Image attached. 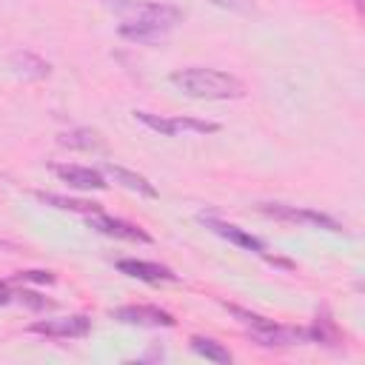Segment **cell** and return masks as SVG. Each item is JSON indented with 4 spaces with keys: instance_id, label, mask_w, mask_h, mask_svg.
Instances as JSON below:
<instances>
[{
    "instance_id": "obj_1",
    "label": "cell",
    "mask_w": 365,
    "mask_h": 365,
    "mask_svg": "<svg viewBox=\"0 0 365 365\" xmlns=\"http://www.w3.org/2000/svg\"><path fill=\"white\" fill-rule=\"evenodd\" d=\"M171 83L194 100H240V97H245V86L240 77H234L228 71H217V68H202V66L171 71Z\"/></svg>"
},
{
    "instance_id": "obj_2",
    "label": "cell",
    "mask_w": 365,
    "mask_h": 365,
    "mask_svg": "<svg viewBox=\"0 0 365 365\" xmlns=\"http://www.w3.org/2000/svg\"><path fill=\"white\" fill-rule=\"evenodd\" d=\"M134 17L120 23V37L131 43H160L180 20L182 11L168 3H131Z\"/></svg>"
},
{
    "instance_id": "obj_3",
    "label": "cell",
    "mask_w": 365,
    "mask_h": 365,
    "mask_svg": "<svg viewBox=\"0 0 365 365\" xmlns=\"http://www.w3.org/2000/svg\"><path fill=\"white\" fill-rule=\"evenodd\" d=\"M134 117L148 125L151 131L163 134V137H177V134H214L220 131V123H208V120H197V117H157L151 111H134Z\"/></svg>"
},
{
    "instance_id": "obj_4",
    "label": "cell",
    "mask_w": 365,
    "mask_h": 365,
    "mask_svg": "<svg viewBox=\"0 0 365 365\" xmlns=\"http://www.w3.org/2000/svg\"><path fill=\"white\" fill-rule=\"evenodd\" d=\"M259 211L274 217V220H285V222H302V225H317L325 231H342V225L314 208H302V205H288V202H259Z\"/></svg>"
},
{
    "instance_id": "obj_5",
    "label": "cell",
    "mask_w": 365,
    "mask_h": 365,
    "mask_svg": "<svg viewBox=\"0 0 365 365\" xmlns=\"http://www.w3.org/2000/svg\"><path fill=\"white\" fill-rule=\"evenodd\" d=\"M31 334L48 336V339H83L91 334V319L86 314L57 317V319H37L29 325Z\"/></svg>"
},
{
    "instance_id": "obj_6",
    "label": "cell",
    "mask_w": 365,
    "mask_h": 365,
    "mask_svg": "<svg viewBox=\"0 0 365 365\" xmlns=\"http://www.w3.org/2000/svg\"><path fill=\"white\" fill-rule=\"evenodd\" d=\"M88 225H91L94 231L106 234V237H114V240L154 242V237H151L145 228H140V225H134V222H128V220H120V217L103 214V208H100V211H94V214H88Z\"/></svg>"
},
{
    "instance_id": "obj_7",
    "label": "cell",
    "mask_w": 365,
    "mask_h": 365,
    "mask_svg": "<svg viewBox=\"0 0 365 365\" xmlns=\"http://www.w3.org/2000/svg\"><path fill=\"white\" fill-rule=\"evenodd\" d=\"M111 317L125 325H148V328H174L177 325V319L157 305H120L111 311Z\"/></svg>"
},
{
    "instance_id": "obj_8",
    "label": "cell",
    "mask_w": 365,
    "mask_h": 365,
    "mask_svg": "<svg viewBox=\"0 0 365 365\" xmlns=\"http://www.w3.org/2000/svg\"><path fill=\"white\" fill-rule=\"evenodd\" d=\"M197 220H200L205 228H211L217 237H222V240H228V242H234V245H240V248H245V251H254V254H262V257H265V242H262L259 237L248 234L245 228H240V225H234V222H225V220H217V217H211V214H200Z\"/></svg>"
},
{
    "instance_id": "obj_9",
    "label": "cell",
    "mask_w": 365,
    "mask_h": 365,
    "mask_svg": "<svg viewBox=\"0 0 365 365\" xmlns=\"http://www.w3.org/2000/svg\"><path fill=\"white\" fill-rule=\"evenodd\" d=\"M51 171L63 182H68L71 188H80V191H103L108 185L106 177L97 168H86V165H51Z\"/></svg>"
},
{
    "instance_id": "obj_10",
    "label": "cell",
    "mask_w": 365,
    "mask_h": 365,
    "mask_svg": "<svg viewBox=\"0 0 365 365\" xmlns=\"http://www.w3.org/2000/svg\"><path fill=\"white\" fill-rule=\"evenodd\" d=\"M117 271L134 279H143V282H174L177 279L171 268L160 262H148V259H117Z\"/></svg>"
},
{
    "instance_id": "obj_11",
    "label": "cell",
    "mask_w": 365,
    "mask_h": 365,
    "mask_svg": "<svg viewBox=\"0 0 365 365\" xmlns=\"http://www.w3.org/2000/svg\"><path fill=\"white\" fill-rule=\"evenodd\" d=\"M305 342H319V345H339L342 342V331L336 328V322L331 319V314L322 308L314 319L311 328H305Z\"/></svg>"
},
{
    "instance_id": "obj_12",
    "label": "cell",
    "mask_w": 365,
    "mask_h": 365,
    "mask_svg": "<svg viewBox=\"0 0 365 365\" xmlns=\"http://www.w3.org/2000/svg\"><path fill=\"white\" fill-rule=\"evenodd\" d=\"M106 174L108 177H114L120 185H125V188H131V191H137V194H143V197H151V200H157L160 194H157V188L143 177V174H134V171H128V168H123V165H106Z\"/></svg>"
},
{
    "instance_id": "obj_13",
    "label": "cell",
    "mask_w": 365,
    "mask_h": 365,
    "mask_svg": "<svg viewBox=\"0 0 365 365\" xmlns=\"http://www.w3.org/2000/svg\"><path fill=\"white\" fill-rule=\"evenodd\" d=\"M11 68H14L17 74H23V77H34V80L48 77V71H51V66H48L43 57L31 54V51H17V54H11Z\"/></svg>"
},
{
    "instance_id": "obj_14",
    "label": "cell",
    "mask_w": 365,
    "mask_h": 365,
    "mask_svg": "<svg viewBox=\"0 0 365 365\" xmlns=\"http://www.w3.org/2000/svg\"><path fill=\"white\" fill-rule=\"evenodd\" d=\"M34 197L40 200V202H48V205H54V208H63V211H77V214H94V211H100V205L97 202H91V200H71V197H60V194H46V191H34Z\"/></svg>"
},
{
    "instance_id": "obj_15",
    "label": "cell",
    "mask_w": 365,
    "mask_h": 365,
    "mask_svg": "<svg viewBox=\"0 0 365 365\" xmlns=\"http://www.w3.org/2000/svg\"><path fill=\"white\" fill-rule=\"evenodd\" d=\"M191 351L200 354L208 362H217V365H228L231 362V351L225 345H220L217 339H208V336H191Z\"/></svg>"
},
{
    "instance_id": "obj_16",
    "label": "cell",
    "mask_w": 365,
    "mask_h": 365,
    "mask_svg": "<svg viewBox=\"0 0 365 365\" xmlns=\"http://www.w3.org/2000/svg\"><path fill=\"white\" fill-rule=\"evenodd\" d=\"M57 143H60V145H68V148H86V151L100 145L97 134H94V131H88V128H74V131H66V134H60V137H57Z\"/></svg>"
},
{
    "instance_id": "obj_17",
    "label": "cell",
    "mask_w": 365,
    "mask_h": 365,
    "mask_svg": "<svg viewBox=\"0 0 365 365\" xmlns=\"http://www.w3.org/2000/svg\"><path fill=\"white\" fill-rule=\"evenodd\" d=\"M14 297L23 302V305H29V308H34V311H43V308H51L54 302L51 299H46V297H40L37 291H26V288H20V291H14Z\"/></svg>"
},
{
    "instance_id": "obj_18",
    "label": "cell",
    "mask_w": 365,
    "mask_h": 365,
    "mask_svg": "<svg viewBox=\"0 0 365 365\" xmlns=\"http://www.w3.org/2000/svg\"><path fill=\"white\" fill-rule=\"evenodd\" d=\"M14 282H54L51 271H20L14 274Z\"/></svg>"
},
{
    "instance_id": "obj_19",
    "label": "cell",
    "mask_w": 365,
    "mask_h": 365,
    "mask_svg": "<svg viewBox=\"0 0 365 365\" xmlns=\"http://www.w3.org/2000/svg\"><path fill=\"white\" fill-rule=\"evenodd\" d=\"M214 6H220V9H228V11H245V9H251V0H211Z\"/></svg>"
},
{
    "instance_id": "obj_20",
    "label": "cell",
    "mask_w": 365,
    "mask_h": 365,
    "mask_svg": "<svg viewBox=\"0 0 365 365\" xmlns=\"http://www.w3.org/2000/svg\"><path fill=\"white\" fill-rule=\"evenodd\" d=\"M14 299V288H11V282H0V305H9Z\"/></svg>"
}]
</instances>
